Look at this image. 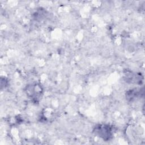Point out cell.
<instances>
[{"instance_id": "obj_1", "label": "cell", "mask_w": 145, "mask_h": 145, "mask_svg": "<svg viewBox=\"0 0 145 145\" xmlns=\"http://www.w3.org/2000/svg\"><path fill=\"white\" fill-rule=\"evenodd\" d=\"M96 131L98 133V134L100 135V137H102L105 140L109 139L110 137L112 135L111 130L108 126H99V127H97V130Z\"/></svg>"}]
</instances>
